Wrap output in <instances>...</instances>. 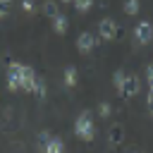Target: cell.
Wrapping results in <instances>:
<instances>
[{"label":"cell","instance_id":"obj_1","mask_svg":"<svg viewBox=\"0 0 153 153\" xmlns=\"http://www.w3.org/2000/svg\"><path fill=\"white\" fill-rule=\"evenodd\" d=\"M74 134L81 139V141H93L96 139V124H93V117H91V110H84L76 122H74Z\"/></svg>","mask_w":153,"mask_h":153},{"label":"cell","instance_id":"obj_2","mask_svg":"<svg viewBox=\"0 0 153 153\" xmlns=\"http://www.w3.org/2000/svg\"><path fill=\"white\" fill-rule=\"evenodd\" d=\"M22 62H10L7 65V88L10 91H22Z\"/></svg>","mask_w":153,"mask_h":153},{"label":"cell","instance_id":"obj_3","mask_svg":"<svg viewBox=\"0 0 153 153\" xmlns=\"http://www.w3.org/2000/svg\"><path fill=\"white\" fill-rule=\"evenodd\" d=\"M117 33H120V26H117V22H115V19L105 17V19H100V22H98V36H100L103 41H115V38H117Z\"/></svg>","mask_w":153,"mask_h":153},{"label":"cell","instance_id":"obj_4","mask_svg":"<svg viewBox=\"0 0 153 153\" xmlns=\"http://www.w3.org/2000/svg\"><path fill=\"white\" fill-rule=\"evenodd\" d=\"M134 38H136V43L148 45V43L153 41V22H148V19L139 22V24L134 26Z\"/></svg>","mask_w":153,"mask_h":153},{"label":"cell","instance_id":"obj_5","mask_svg":"<svg viewBox=\"0 0 153 153\" xmlns=\"http://www.w3.org/2000/svg\"><path fill=\"white\" fill-rule=\"evenodd\" d=\"M96 43H98V41H96V36H93L91 31H81L79 38H76V50H79L81 55H88V53L96 48Z\"/></svg>","mask_w":153,"mask_h":153},{"label":"cell","instance_id":"obj_6","mask_svg":"<svg viewBox=\"0 0 153 153\" xmlns=\"http://www.w3.org/2000/svg\"><path fill=\"white\" fill-rule=\"evenodd\" d=\"M36 72H33V67H29V65H24V69H22V91H26V93H33V86H36Z\"/></svg>","mask_w":153,"mask_h":153},{"label":"cell","instance_id":"obj_7","mask_svg":"<svg viewBox=\"0 0 153 153\" xmlns=\"http://www.w3.org/2000/svg\"><path fill=\"white\" fill-rule=\"evenodd\" d=\"M108 143L110 146H122L124 143V127L120 122H115L110 129H108Z\"/></svg>","mask_w":153,"mask_h":153},{"label":"cell","instance_id":"obj_8","mask_svg":"<svg viewBox=\"0 0 153 153\" xmlns=\"http://www.w3.org/2000/svg\"><path fill=\"white\" fill-rule=\"evenodd\" d=\"M139 91H141V79H139L136 74H127V81H124V98H134Z\"/></svg>","mask_w":153,"mask_h":153},{"label":"cell","instance_id":"obj_9","mask_svg":"<svg viewBox=\"0 0 153 153\" xmlns=\"http://www.w3.org/2000/svg\"><path fill=\"white\" fill-rule=\"evenodd\" d=\"M62 81H65V86H76V81H79V72H76V67L74 65H67L65 67V74H62Z\"/></svg>","mask_w":153,"mask_h":153},{"label":"cell","instance_id":"obj_10","mask_svg":"<svg viewBox=\"0 0 153 153\" xmlns=\"http://www.w3.org/2000/svg\"><path fill=\"white\" fill-rule=\"evenodd\" d=\"M124 81H127V72L124 69H115V74H112V86H115V91L124 98Z\"/></svg>","mask_w":153,"mask_h":153},{"label":"cell","instance_id":"obj_11","mask_svg":"<svg viewBox=\"0 0 153 153\" xmlns=\"http://www.w3.org/2000/svg\"><path fill=\"white\" fill-rule=\"evenodd\" d=\"M50 22H53V31H55L57 36L67 33V29H69V22H67V17H65L62 12H60V14L55 17V19H50Z\"/></svg>","mask_w":153,"mask_h":153},{"label":"cell","instance_id":"obj_12","mask_svg":"<svg viewBox=\"0 0 153 153\" xmlns=\"http://www.w3.org/2000/svg\"><path fill=\"white\" fill-rule=\"evenodd\" d=\"M41 10H43V14H45L48 19H55V17L60 14V2H57V0H45Z\"/></svg>","mask_w":153,"mask_h":153},{"label":"cell","instance_id":"obj_13","mask_svg":"<svg viewBox=\"0 0 153 153\" xmlns=\"http://www.w3.org/2000/svg\"><path fill=\"white\" fill-rule=\"evenodd\" d=\"M43 153H65V141L60 136H50V141H48Z\"/></svg>","mask_w":153,"mask_h":153},{"label":"cell","instance_id":"obj_14","mask_svg":"<svg viewBox=\"0 0 153 153\" xmlns=\"http://www.w3.org/2000/svg\"><path fill=\"white\" fill-rule=\"evenodd\" d=\"M50 131L48 129H43V131H38V136H36V148L38 151H45V146H48V141H50Z\"/></svg>","mask_w":153,"mask_h":153},{"label":"cell","instance_id":"obj_15","mask_svg":"<svg viewBox=\"0 0 153 153\" xmlns=\"http://www.w3.org/2000/svg\"><path fill=\"white\" fill-rule=\"evenodd\" d=\"M139 0H124L122 2V10H124V14H129V17H134V14H139Z\"/></svg>","mask_w":153,"mask_h":153},{"label":"cell","instance_id":"obj_16","mask_svg":"<svg viewBox=\"0 0 153 153\" xmlns=\"http://www.w3.org/2000/svg\"><path fill=\"white\" fill-rule=\"evenodd\" d=\"M33 96H36L38 100H43V98L48 96V88H45V81H43L41 76L36 79V86H33Z\"/></svg>","mask_w":153,"mask_h":153},{"label":"cell","instance_id":"obj_17","mask_svg":"<svg viewBox=\"0 0 153 153\" xmlns=\"http://www.w3.org/2000/svg\"><path fill=\"white\" fill-rule=\"evenodd\" d=\"M72 5H74L76 12H88V10L93 7V0H74Z\"/></svg>","mask_w":153,"mask_h":153},{"label":"cell","instance_id":"obj_18","mask_svg":"<svg viewBox=\"0 0 153 153\" xmlns=\"http://www.w3.org/2000/svg\"><path fill=\"white\" fill-rule=\"evenodd\" d=\"M112 115V105L108 103V100H103L100 105H98V117H110Z\"/></svg>","mask_w":153,"mask_h":153},{"label":"cell","instance_id":"obj_19","mask_svg":"<svg viewBox=\"0 0 153 153\" xmlns=\"http://www.w3.org/2000/svg\"><path fill=\"white\" fill-rule=\"evenodd\" d=\"M10 5H12V0H0V19H2V17H7Z\"/></svg>","mask_w":153,"mask_h":153},{"label":"cell","instance_id":"obj_20","mask_svg":"<svg viewBox=\"0 0 153 153\" xmlns=\"http://www.w3.org/2000/svg\"><path fill=\"white\" fill-rule=\"evenodd\" d=\"M146 108H148V112L153 115V86H148V96H146Z\"/></svg>","mask_w":153,"mask_h":153},{"label":"cell","instance_id":"obj_21","mask_svg":"<svg viewBox=\"0 0 153 153\" xmlns=\"http://www.w3.org/2000/svg\"><path fill=\"white\" fill-rule=\"evenodd\" d=\"M22 10H24V12H33V10H36L33 0H22Z\"/></svg>","mask_w":153,"mask_h":153},{"label":"cell","instance_id":"obj_22","mask_svg":"<svg viewBox=\"0 0 153 153\" xmlns=\"http://www.w3.org/2000/svg\"><path fill=\"white\" fill-rule=\"evenodd\" d=\"M146 81H148V86H153V62L146 67Z\"/></svg>","mask_w":153,"mask_h":153},{"label":"cell","instance_id":"obj_23","mask_svg":"<svg viewBox=\"0 0 153 153\" xmlns=\"http://www.w3.org/2000/svg\"><path fill=\"white\" fill-rule=\"evenodd\" d=\"M60 2H62V5H69V2H74V0H60Z\"/></svg>","mask_w":153,"mask_h":153},{"label":"cell","instance_id":"obj_24","mask_svg":"<svg viewBox=\"0 0 153 153\" xmlns=\"http://www.w3.org/2000/svg\"><path fill=\"white\" fill-rule=\"evenodd\" d=\"M134 153H143V151H134Z\"/></svg>","mask_w":153,"mask_h":153}]
</instances>
